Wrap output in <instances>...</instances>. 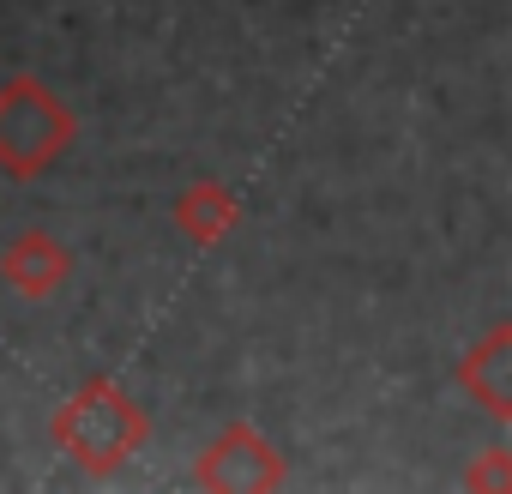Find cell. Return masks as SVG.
Returning a JSON list of instances; mask_svg holds the SVG:
<instances>
[{
	"label": "cell",
	"instance_id": "6da1fadb",
	"mask_svg": "<svg viewBox=\"0 0 512 494\" xmlns=\"http://www.w3.org/2000/svg\"><path fill=\"white\" fill-rule=\"evenodd\" d=\"M49 440L67 464H79L85 476H115L127 458L145 452L151 440V416L145 404L115 380V374H91L55 416H49Z\"/></svg>",
	"mask_w": 512,
	"mask_h": 494
},
{
	"label": "cell",
	"instance_id": "7a4b0ae2",
	"mask_svg": "<svg viewBox=\"0 0 512 494\" xmlns=\"http://www.w3.org/2000/svg\"><path fill=\"white\" fill-rule=\"evenodd\" d=\"M79 139V121L73 109L31 73L0 85V169L13 181H37L49 175Z\"/></svg>",
	"mask_w": 512,
	"mask_h": 494
},
{
	"label": "cell",
	"instance_id": "3957f363",
	"mask_svg": "<svg viewBox=\"0 0 512 494\" xmlns=\"http://www.w3.org/2000/svg\"><path fill=\"white\" fill-rule=\"evenodd\" d=\"M284 452L253 428V422H229L199 458H193V488L205 494H272L284 488Z\"/></svg>",
	"mask_w": 512,
	"mask_h": 494
},
{
	"label": "cell",
	"instance_id": "277c9868",
	"mask_svg": "<svg viewBox=\"0 0 512 494\" xmlns=\"http://www.w3.org/2000/svg\"><path fill=\"white\" fill-rule=\"evenodd\" d=\"M67 278H73V247L49 229H19L0 247V284L25 302H49Z\"/></svg>",
	"mask_w": 512,
	"mask_h": 494
},
{
	"label": "cell",
	"instance_id": "5b68a950",
	"mask_svg": "<svg viewBox=\"0 0 512 494\" xmlns=\"http://www.w3.org/2000/svg\"><path fill=\"white\" fill-rule=\"evenodd\" d=\"M458 386H464L494 422H512V326H494L482 344L464 350Z\"/></svg>",
	"mask_w": 512,
	"mask_h": 494
},
{
	"label": "cell",
	"instance_id": "8992f818",
	"mask_svg": "<svg viewBox=\"0 0 512 494\" xmlns=\"http://www.w3.org/2000/svg\"><path fill=\"white\" fill-rule=\"evenodd\" d=\"M235 223H241L235 187H223V181H187V187L175 193V229H181L193 247H217L223 235H235Z\"/></svg>",
	"mask_w": 512,
	"mask_h": 494
},
{
	"label": "cell",
	"instance_id": "52a82bcc",
	"mask_svg": "<svg viewBox=\"0 0 512 494\" xmlns=\"http://www.w3.org/2000/svg\"><path fill=\"white\" fill-rule=\"evenodd\" d=\"M464 488H482V494H512V452L506 446H488L482 464L464 470Z\"/></svg>",
	"mask_w": 512,
	"mask_h": 494
}]
</instances>
